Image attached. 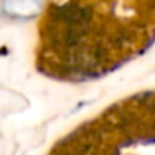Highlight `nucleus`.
Wrapping results in <instances>:
<instances>
[{"mask_svg": "<svg viewBox=\"0 0 155 155\" xmlns=\"http://www.w3.org/2000/svg\"><path fill=\"white\" fill-rule=\"evenodd\" d=\"M42 8V0H5L2 10L10 17L30 18Z\"/></svg>", "mask_w": 155, "mask_h": 155, "instance_id": "obj_1", "label": "nucleus"}]
</instances>
